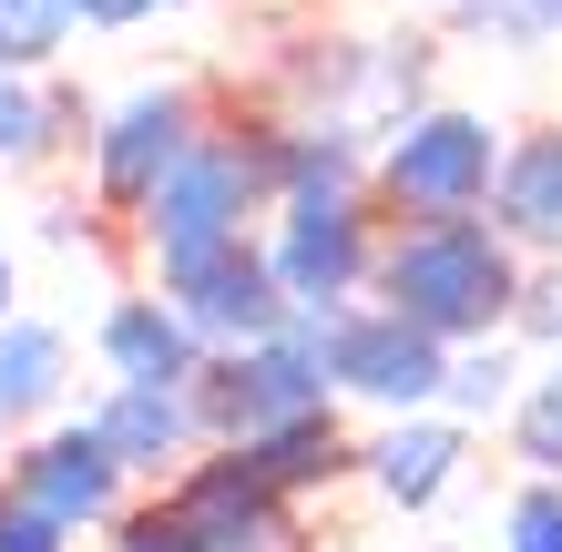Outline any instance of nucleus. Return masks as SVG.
<instances>
[{
  "label": "nucleus",
  "mask_w": 562,
  "mask_h": 552,
  "mask_svg": "<svg viewBox=\"0 0 562 552\" xmlns=\"http://www.w3.org/2000/svg\"><path fill=\"white\" fill-rule=\"evenodd\" d=\"M521 277H532V256H521L491 215H409V225H379L369 297L400 307L409 328H429L440 348H471V338L512 328Z\"/></svg>",
  "instance_id": "1"
},
{
  "label": "nucleus",
  "mask_w": 562,
  "mask_h": 552,
  "mask_svg": "<svg viewBox=\"0 0 562 552\" xmlns=\"http://www.w3.org/2000/svg\"><path fill=\"white\" fill-rule=\"evenodd\" d=\"M267 103H236V113H215L205 123V144L184 154L175 174L154 184V205L123 225L134 236V267H144V286H164V277H184V267H205L215 246H246L256 225H267V205H277V154H267Z\"/></svg>",
  "instance_id": "2"
},
{
  "label": "nucleus",
  "mask_w": 562,
  "mask_h": 552,
  "mask_svg": "<svg viewBox=\"0 0 562 552\" xmlns=\"http://www.w3.org/2000/svg\"><path fill=\"white\" fill-rule=\"evenodd\" d=\"M92 542L103 552H307V511H296L236 440H215V450H194L175 481L134 492Z\"/></svg>",
  "instance_id": "3"
},
{
  "label": "nucleus",
  "mask_w": 562,
  "mask_h": 552,
  "mask_svg": "<svg viewBox=\"0 0 562 552\" xmlns=\"http://www.w3.org/2000/svg\"><path fill=\"white\" fill-rule=\"evenodd\" d=\"M502 144H512V123H491L481 103H440V92H429L419 113L369 134V205H379V225L481 215L491 174H502Z\"/></svg>",
  "instance_id": "4"
},
{
  "label": "nucleus",
  "mask_w": 562,
  "mask_h": 552,
  "mask_svg": "<svg viewBox=\"0 0 562 552\" xmlns=\"http://www.w3.org/2000/svg\"><path fill=\"white\" fill-rule=\"evenodd\" d=\"M205 123H215V103H205L194 72H144V82H123L113 103H92V134H82V194H92V215L134 225L154 205V184L205 144Z\"/></svg>",
  "instance_id": "5"
},
{
  "label": "nucleus",
  "mask_w": 562,
  "mask_h": 552,
  "mask_svg": "<svg viewBox=\"0 0 562 552\" xmlns=\"http://www.w3.org/2000/svg\"><path fill=\"white\" fill-rule=\"evenodd\" d=\"M256 246H267L286 307L338 317V307L369 297V267H379V205H369V184H286L277 205H267V225H256Z\"/></svg>",
  "instance_id": "6"
},
{
  "label": "nucleus",
  "mask_w": 562,
  "mask_h": 552,
  "mask_svg": "<svg viewBox=\"0 0 562 552\" xmlns=\"http://www.w3.org/2000/svg\"><path fill=\"white\" fill-rule=\"evenodd\" d=\"M327 317L296 307L286 328H267L256 348H225V359L194 369V419H205V450L215 440H256L296 409H327Z\"/></svg>",
  "instance_id": "7"
},
{
  "label": "nucleus",
  "mask_w": 562,
  "mask_h": 552,
  "mask_svg": "<svg viewBox=\"0 0 562 552\" xmlns=\"http://www.w3.org/2000/svg\"><path fill=\"white\" fill-rule=\"evenodd\" d=\"M327 388H338V409H369V419H409V409H440L450 388V348L409 328L400 307L358 297L327 317Z\"/></svg>",
  "instance_id": "8"
},
{
  "label": "nucleus",
  "mask_w": 562,
  "mask_h": 552,
  "mask_svg": "<svg viewBox=\"0 0 562 552\" xmlns=\"http://www.w3.org/2000/svg\"><path fill=\"white\" fill-rule=\"evenodd\" d=\"M0 481H11L31 511H52L61 532H103L113 511L134 502V471L103 450V430H92L82 409H61L31 440H11V450H0Z\"/></svg>",
  "instance_id": "9"
},
{
  "label": "nucleus",
  "mask_w": 562,
  "mask_h": 552,
  "mask_svg": "<svg viewBox=\"0 0 562 552\" xmlns=\"http://www.w3.org/2000/svg\"><path fill=\"white\" fill-rule=\"evenodd\" d=\"M164 307L194 328V348L205 359H225V348H256L267 328H286V286H277V267H267V246H215L205 267H184V277H164Z\"/></svg>",
  "instance_id": "10"
},
{
  "label": "nucleus",
  "mask_w": 562,
  "mask_h": 552,
  "mask_svg": "<svg viewBox=\"0 0 562 552\" xmlns=\"http://www.w3.org/2000/svg\"><path fill=\"white\" fill-rule=\"evenodd\" d=\"M471 440H481V430H460L450 409L369 419V430H358V481H369L400 522H429V511L460 492V471H471Z\"/></svg>",
  "instance_id": "11"
},
{
  "label": "nucleus",
  "mask_w": 562,
  "mask_h": 552,
  "mask_svg": "<svg viewBox=\"0 0 562 552\" xmlns=\"http://www.w3.org/2000/svg\"><path fill=\"white\" fill-rule=\"evenodd\" d=\"M82 419L103 430V450L134 471V492L175 481L194 450H205V419H194V388H144V379H103L82 399Z\"/></svg>",
  "instance_id": "12"
},
{
  "label": "nucleus",
  "mask_w": 562,
  "mask_h": 552,
  "mask_svg": "<svg viewBox=\"0 0 562 552\" xmlns=\"http://www.w3.org/2000/svg\"><path fill=\"white\" fill-rule=\"evenodd\" d=\"M92 369L103 379H144V388H194L205 348H194V328L164 307V286H113L103 317H92Z\"/></svg>",
  "instance_id": "13"
},
{
  "label": "nucleus",
  "mask_w": 562,
  "mask_h": 552,
  "mask_svg": "<svg viewBox=\"0 0 562 552\" xmlns=\"http://www.w3.org/2000/svg\"><path fill=\"white\" fill-rule=\"evenodd\" d=\"M92 134V103L72 82V61L61 72H11L0 61V174H52L61 154H82Z\"/></svg>",
  "instance_id": "14"
},
{
  "label": "nucleus",
  "mask_w": 562,
  "mask_h": 552,
  "mask_svg": "<svg viewBox=\"0 0 562 552\" xmlns=\"http://www.w3.org/2000/svg\"><path fill=\"white\" fill-rule=\"evenodd\" d=\"M481 215L502 225L521 256H562V123H512Z\"/></svg>",
  "instance_id": "15"
},
{
  "label": "nucleus",
  "mask_w": 562,
  "mask_h": 552,
  "mask_svg": "<svg viewBox=\"0 0 562 552\" xmlns=\"http://www.w3.org/2000/svg\"><path fill=\"white\" fill-rule=\"evenodd\" d=\"M72 409V328H52V317H0V450L31 440L42 419Z\"/></svg>",
  "instance_id": "16"
},
{
  "label": "nucleus",
  "mask_w": 562,
  "mask_h": 552,
  "mask_svg": "<svg viewBox=\"0 0 562 552\" xmlns=\"http://www.w3.org/2000/svg\"><path fill=\"white\" fill-rule=\"evenodd\" d=\"M236 450L277 481L296 511H307L317 492H348V481H358V430L338 419V399H327V409H296V419H277V430H256Z\"/></svg>",
  "instance_id": "17"
},
{
  "label": "nucleus",
  "mask_w": 562,
  "mask_h": 552,
  "mask_svg": "<svg viewBox=\"0 0 562 552\" xmlns=\"http://www.w3.org/2000/svg\"><path fill=\"white\" fill-rule=\"evenodd\" d=\"M521 379H532V348H521L512 328H502V338H471V348H450L440 409L460 419V430H502V409L521 399Z\"/></svg>",
  "instance_id": "18"
},
{
  "label": "nucleus",
  "mask_w": 562,
  "mask_h": 552,
  "mask_svg": "<svg viewBox=\"0 0 562 552\" xmlns=\"http://www.w3.org/2000/svg\"><path fill=\"white\" fill-rule=\"evenodd\" d=\"M502 450L532 481H562V348H542L532 379H521V399L502 409Z\"/></svg>",
  "instance_id": "19"
},
{
  "label": "nucleus",
  "mask_w": 562,
  "mask_h": 552,
  "mask_svg": "<svg viewBox=\"0 0 562 552\" xmlns=\"http://www.w3.org/2000/svg\"><path fill=\"white\" fill-rule=\"evenodd\" d=\"M440 21L460 42H491V52H552L562 42V0H450Z\"/></svg>",
  "instance_id": "20"
},
{
  "label": "nucleus",
  "mask_w": 562,
  "mask_h": 552,
  "mask_svg": "<svg viewBox=\"0 0 562 552\" xmlns=\"http://www.w3.org/2000/svg\"><path fill=\"white\" fill-rule=\"evenodd\" d=\"M72 0H0V61L11 72H61L72 61Z\"/></svg>",
  "instance_id": "21"
},
{
  "label": "nucleus",
  "mask_w": 562,
  "mask_h": 552,
  "mask_svg": "<svg viewBox=\"0 0 562 552\" xmlns=\"http://www.w3.org/2000/svg\"><path fill=\"white\" fill-rule=\"evenodd\" d=\"M502 552H562V481H512L502 502Z\"/></svg>",
  "instance_id": "22"
},
{
  "label": "nucleus",
  "mask_w": 562,
  "mask_h": 552,
  "mask_svg": "<svg viewBox=\"0 0 562 552\" xmlns=\"http://www.w3.org/2000/svg\"><path fill=\"white\" fill-rule=\"evenodd\" d=\"M512 338L532 348H562V256H532V277H521V307H512Z\"/></svg>",
  "instance_id": "23"
},
{
  "label": "nucleus",
  "mask_w": 562,
  "mask_h": 552,
  "mask_svg": "<svg viewBox=\"0 0 562 552\" xmlns=\"http://www.w3.org/2000/svg\"><path fill=\"white\" fill-rule=\"evenodd\" d=\"M0 552H82V532H61L52 511H31L11 481H0Z\"/></svg>",
  "instance_id": "24"
},
{
  "label": "nucleus",
  "mask_w": 562,
  "mask_h": 552,
  "mask_svg": "<svg viewBox=\"0 0 562 552\" xmlns=\"http://www.w3.org/2000/svg\"><path fill=\"white\" fill-rule=\"evenodd\" d=\"M154 21H164V0H72V31H92V42H134Z\"/></svg>",
  "instance_id": "25"
},
{
  "label": "nucleus",
  "mask_w": 562,
  "mask_h": 552,
  "mask_svg": "<svg viewBox=\"0 0 562 552\" xmlns=\"http://www.w3.org/2000/svg\"><path fill=\"white\" fill-rule=\"evenodd\" d=\"M0 317H21V256L0 246Z\"/></svg>",
  "instance_id": "26"
},
{
  "label": "nucleus",
  "mask_w": 562,
  "mask_h": 552,
  "mask_svg": "<svg viewBox=\"0 0 562 552\" xmlns=\"http://www.w3.org/2000/svg\"><path fill=\"white\" fill-rule=\"evenodd\" d=\"M409 11H450V0H409Z\"/></svg>",
  "instance_id": "27"
},
{
  "label": "nucleus",
  "mask_w": 562,
  "mask_h": 552,
  "mask_svg": "<svg viewBox=\"0 0 562 552\" xmlns=\"http://www.w3.org/2000/svg\"><path fill=\"white\" fill-rule=\"evenodd\" d=\"M164 11H194V0H164Z\"/></svg>",
  "instance_id": "28"
},
{
  "label": "nucleus",
  "mask_w": 562,
  "mask_h": 552,
  "mask_svg": "<svg viewBox=\"0 0 562 552\" xmlns=\"http://www.w3.org/2000/svg\"><path fill=\"white\" fill-rule=\"evenodd\" d=\"M429 552H460V542H429Z\"/></svg>",
  "instance_id": "29"
}]
</instances>
